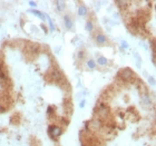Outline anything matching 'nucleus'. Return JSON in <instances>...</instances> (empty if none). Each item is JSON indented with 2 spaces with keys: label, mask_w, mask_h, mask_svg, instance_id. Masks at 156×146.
I'll return each instance as SVG.
<instances>
[{
  "label": "nucleus",
  "mask_w": 156,
  "mask_h": 146,
  "mask_svg": "<svg viewBox=\"0 0 156 146\" xmlns=\"http://www.w3.org/2000/svg\"><path fill=\"white\" fill-rule=\"evenodd\" d=\"M48 134L52 140H57L58 137H60L62 134V128L57 125H49L48 127Z\"/></svg>",
  "instance_id": "nucleus-1"
},
{
  "label": "nucleus",
  "mask_w": 156,
  "mask_h": 146,
  "mask_svg": "<svg viewBox=\"0 0 156 146\" xmlns=\"http://www.w3.org/2000/svg\"><path fill=\"white\" fill-rule=\"evenodd\" d=\"M88 124V129H90L92 132H98L100 128L103 127V122L99 118H93L92 121L87 122Z\"/></svg>",
  "instance_id": "nucleus-2"
},
{
  "label": "nucleus",
  "mask_w": 156,
  "mask_h": 146,
  "mask_svg": "<svg viewBox=\"0 0 156 146\" xmlns=\"http://www.w3.org/2000/svg\"><path fill=\"white\" fill-rule=\"evenodd\" d=\"M62 21H64V26H65V28L67 29V30H73L74 29V26H75V22H74V19H73V17L69 15V13H66V15H64V17H62Z\"/></svg>",
  "instance_id": "nucleus-3"
},
{
  "label": "nucleus",
  "mask_w": 156,
  "mask_h": 146,
  "mask_svg": "<svg viewBox=\"0 0 156 146\" xmlns=\"http://www.w3.org/2000/svg\"><path fill=\"white\" fill-rule=\"evenodd\" d=\"M95 43L97 46H107L109 44V40L107 38V36L103 32H98L95 37Z\"/></svg>",
  "instance_id": "nucleus-4"
},
{
  "label": "nucleus",
  "mask_w": 156,
  "mask_h": 146,
  "mask_svg": "<svg viewBox=\"0 0 156 146\" xmlns=\"http://www.w3.org/2000/svg\"><path fill=\"white\" fill-rule=\"evenodd\" d=\"M97 114H98L99 117H107L109 115V107L104 103L100 104L99 106L97 107Z\"/></svg>",
  "instance_id": "nucleus-5"
},
{
  "label": "nucleus",
  "mask_w": 156,
  "mask_h": 146,
  "mask_svg": "<svg viewBox=\"0 0 156 146\" xmlns=\"http://www.w3.org/2000/svg\"><path fill=\"white\" fill-rule=\"evenodd\" d=\"M141 103L143 104L144 107L146 108L152 106V98H150V95L148 93H142L141 94Z\"/></svg>",
  "instance_id": "nucleus-6"
},
{
  "label": "nucleus",
  "mask_w": 156,
  "mask_h": 146,
  "mask_svg": "<svg viewBox=\"0 0 156 146\" xmlns=\"http://www.w3.org/2000/svg\"><path fill=\"white\" fill-rule=\"evenodd\" d=\"M119 76L122 77V79H123V80L128 82V80H131L132 79V77L134 76V73H133V70H131L129 68H125V69L120 70Z\"/></svg>",
  "instance_id": "nucleus-7"
},
{
  "label": "nucleus",
  "mask_w": 156,
  "mask_h": 146,
  "mask_svg": "<svg viewBox=\"0 0 156 146\" xmlns=\"http://www.w3.org/2000/svg\"><path fill=\"white\" fill-rule=\"evenodd\" d=\"M95 61H96V65H98L100 67H105V66L109 65V60L105 56H97Z\"/></svg>",
  "instance_id": "nucleus-8"
},
{
  "label": "nucleus",
  "mask_w": 156,
  "mask_h": 146,
  "mask_svg": "<svg viewBox=\"0 0 156 146\" xmlns=\"http://www.w3.org/2000/svg\"><path fill=\"white\" fill-rule=\"evenodd\" d=\"M55 6H56V8H57V11H59V13H64V11L67 9V3H66V1H62V0L55 1Z\"/></svg>",
  "instance_id": "nucleus-9"
},
{
  "label": "nucleus",
  "mask_w": 156,
  "mask_h": 146,
  "mask_svg": "<svg viewBox=\"0 0 156 146\" xmlns=\"http://www.w3.org/2000/svg\"><path fill=\"white\" fill-rule=\"evenodd\" d=\"M77 13H78L79 17H86L88 15V8L85 5L80 3L77 8Z\"/></svg>",
  "instance_id": "nucleus-10"
},
{
  "label": "nucleus",
  "mask_w": 156,
  "mask_h": 146,
  "mask_svg": "<svg viewBox=\"0 0 156 146\" xmlns=\"http://www.w3.org/2000/svg\"><path fill=\"white\" fill-rule=\"evenodd\" d=\"M28 13H32V15H35V16H37L38 18H40V19L45 21L46 20V17H45V13H41V11H39L37 9H28Z\"/></svg>",
  "instance_id": "nucleus-11"
},
{
  "label": "nucleus",
  "mask_w": 156,
  "mask_h": 146,
  "mask_svg": "<svg viewBox=\"0 0 156 146\" xmlns=\"http://www.w3.org/2000/svg\"><path fill=\"white\" fill-rule=\"evenodd\" d=\"M85 64H86V67H87L89 70H95L96 67H97L96 61H95V59H93V58H88L87 60L85 61Z\"/></svg>",
  "instance_id": "nucleus-12"
},
{
  "label": "nucleus",
  "mask_w": 156,
  "mask_h": 146,
  "mask_svg": "<svg viewBox=\"0 0 156 146\" xmlns=\"http://www.w3.org/2000/svg\"><path fill=\"white\" fill-rule=\"evenodd\" d=\"M85 30L89 34H92V32L95 30V24H94L93 20H87L86 21V24H85Z\"/></svg>",
  "instance_id": "nucleus-13"
},
{
  "label": "nucleus",
  "mask_w": 156,
  "mask_h": 146,
  "mask_svg": "<svg viewBox=\"0 0 156 146\" xmlns=\"http://www.w3.org/2000/svg\"><path fill=\"white\" fill-rule=\"evenodd\" d=\"M51 78H52V80H55V82L60 80V79H62V73L57 69H52L51 70Z\"/></svg>",
  "instance_id": "nucleus-14"
},
{
  "label": "nucleus",
  "mask_w": 156,
  "mask_h": 146,
  "mask_svg": "<svg viewBox=\"0 0 156 146\" xmlns=\"http://www.w3.org/2000/svg\"><path fill=\"white\" fill-rule=\"evenodd\" d=\"M45 17H46V20L48 21V25H49V30L51 32H54L55 30H56V27H55V24H54V21L51 20V18H50L49 16L47 15V13H45Z\"/></svg>",
  "instance_id": "nucleus-15"
},
{
  "label": "nucleus",
  "mask_w": 156,
  "mask_h": 146,
  "mask_svg": "<svg viewBox=\"0 0 156 146\" xmlns=\"http://www.w3.org/2000/svg\"><path fill=\"white\" fill-rule=\"evenodd\" d=\"M85 56H86V51L83 50V49L78 50L77 51V54H76V57H77L78 60H83V59L85 58Z\"/></svg>",
  "instance_id": "nucleus-16"
},
{
  "label": "nucleus",
  "mask_w": 156,
  "mask_h": 146,
  "mask_svg": "<svg viewBox=\"0 0 156 146\" xmlns=\"http://www.w3.org/2000/svg\"><path fill=\"white\" fill-rule=\"evenodd\" d=\"M7 82V76L5 74V71L2 70V67H0V83H6Z\"/></svg>",
  "instance_id": "nucleus-17"
},
{
  "label": "nucleus",
  "mask_w": 156,
  "mask_h": 146,
  "mask_svg": "<svg viewBox=\"0 0 156 146\" xmlns=\"http://www.w3.org/2000/svg\"><path fill=\"white\" fill-rule=\"evenodd\" d=\"M134 57L136 58V63H137V67L139 68L141 67V65H142V58L139 57V55H138L137 52H135L134 54Z\"/></svg>",
  "instance_id": "nucleus-18"
},
{
  "label": "nucleus",
  "mask_w": 156,
  "mask_h": 146,
  "mask_svg": "<svg viewBox=\"0 0 156 146\" xmlns=\"http://www.w3.org/2000/svg\"><path fill=\"white\" fill-rule=\"evenodd\" d=\"M120 46H122L124 49H128V48H129V45H128V43H127L126 40H122V41H120Z\"/></svg>",
  "instance_id": "nucleus-19"
},
{
  "label": "nucleus",
  "mask_w": 156,
  "mask_h": 146,
  "mask_svg": "<svg viewBox=\"0 0 156 146\" xmlns=\"http://www.w3.org/2000/svg\"><path fill=\"white\" fill-rule=\"evenodd\" d=\"M116 5L120 6L122 8H123V7H124V8H126V6L128 5V2H127V1H116Z\"/></svg>",
  "instance_id": "nucleus-20"
},
{
  "label": "nucleus",
  "mask_w": 156,
  "mask_h": 146,
  "mask_svg": "<svg viewBox=\"0 0 156 146\" xmlns=\"http://www.w3.org/2000/svg\"><path fill=\"white\" fill-rule=\"evenodd\" d=\"M148 84L150 86H155V80H154V77H148Z\"/></svg>",
  "instance_id": "nucleus-21"
},
{
  "label": "nucleus",
  "mask_w": 156,
  "mask_h": 146,
  "mask_svg": "<svg viewBox=\"0 0 156 146\" xmlns=\"http://www.w3.org/2000/svg\"><path fill=\"white\" fill-rule=\"evenodd\" d=\"M85 105H86V99H81L80 103H79V108L83 109V108L85 107Z\"/></svg>",
  "instance_id": "nucleus-22"
},
{
  "label": "nucleus",
  "mask_w": 156,
  "mask_h": 146,
  "mask_svg": "<svg viewBox=\"0 0 156 146\" xmlns=\"http://www.w3.org/2000/svg\"><path fill=\"white\" fill-rule=\"evenodd\" d=\"M28 5L30 7H32V8H36L37 7V2L36 1H28Z\"/></svg>",
  "instance_id": "nucleus-23"
},
{
  "label": "nucleus",
  "mask_w": 156,
  "mask_h": 146,
  "mask_svg": "<svg viewBox=\"0 0 156 146\" xmlns=\"http://www.w3.org/2000/svg\"><path fill=\"white\" fill-rule=\"evenodd\" d=\"M52 112H54V108H52V106H48V108H47V114H48V115L52 114Z\"/></svg>",
  "instance_id": "nucleus-24"
},
{
  "label": "nucleus",
  "mask_w": 156,
  "mask_h": 146,
  "mask_svg": "<svg viewBox=\"0 0 156 146\" xmlns=\"http://www.w3.org/2000/svg\"><path fill=\"white\" fill-rule=\"evenodd\" d=\"M2 112H5V108H3V106H2L1 103H0V113H2Z\"/></svg>",
  "instance_id": "nucleus-25"
},
{
  "label": "nucleus",
  "mask_w": 156,
  "mask_h": 146,
  "mask_svg": "<svg viewBox=\"0 0 156 146\" xmlns=\"http://www.w3.org/2000/svg\"><path fill=\"white\" fill-rule=\"evenodd\" d=\"M41 28H43V29H44L45 34H47V32H48V30H47V29H46V27H45V25H44V24H43V25H41Z\"/></svg>",
  "instance_id": "nucleus-26"
},
{
  "label": "nucleus",
  "mask_w": 156,
  "mask_h": 146,
  "mask_svg": "<svg viewBox=\"0 0 156 146\" xmlns=\"http://www.w3.org/2000/svg\"><path fill=\"white\" fill-rule=\"evenodd\" d=\"M152 63H153V65H155V55L153 54V57H152Z\"/></svg>",
  "instance_id": "nucleus-27"
},
{
  "label": "nucleus",
  "mask_w": 156,
  "mask_h": 146,
  "mask_svg": "<svg viewBox=\"0 0 156 146\" xmlns=\"http://www.w3.org/2000/svg\"><path fill=\"white\" fill-rule=\"evenodd\" d=\"M0 28H1V25H0Z\"/></svg>",
  "instance_id": "nucleus-28"
}]
</instances>
